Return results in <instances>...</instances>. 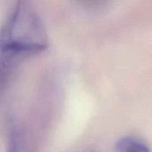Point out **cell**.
<instances>
[{
    "mask_svg": "<svg viewBox=\"0 0 152 152\" xmlns=\"http://www.w3.org/2000/svg\"><path fill=\"white\" fill-rule=\"evenodd\" d=\"M118 152H150V149L142 142L133 138L124 137L117 143Z\"/></svg>",
    "mask_w": 152,
    "mask_h": 152,
    "instance_id": "7a4b0ae2",
    "label": "cell"
},
{
    "mask_svg": "<svg viewBox=\"0 0 152 152\" xmlns=\"http://www.w3.org/2000/svg\"><path fill=\"white\" fill-rule=\"evenodd\" d=\"M46 46L47 38L41 20L27 2L20 1L3 32V57L10 61L37 54Z\"/></svg>",
    "mask_w": 152,
    "mask_h": 152,
    "instance_id": "6da1fadb",
    "label": "cell"
},
{
    "mask_svg": "<svg viewBox=\"0 0 152 152\" xmlns=\"http://www.w3.org/2000/svg\"><path fill=\"white\" fill-rule=\"evenodd\" d=\"M8 152H20V143L18 131L14 126H11L8 130Z\"/></svg>",
    "mask_w": 152,
    "mask_h": 152,
    "instance_id": "3957f363",
    "label": "cell"
}]
</instances>
